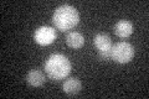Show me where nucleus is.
<instances>
[{"label": "nucleus", "mask_w": 149, "mask_h": 99, "mask_svg": "<svg viewBox=\"0 0 149 99\" xmlns=\"http://www.w3.org/2000/svg\"><path fill=\"white\" fill-rule=\"evenodd\" d=\"M44 68L45 73L51 81L60 82L66 78L71 72V62L62 53H52L46 60Z\"/></svg>", "instance_id": "1"}, {"label": "nucleus", "mask_w": 149, "mask_h": 99, "mask_svg": "<svg viewBox=\"0 0 149 99\" xmlns=\"http://www.w3.org/2000/svg\"><path fill=\"white\" fill-rule=\"evenodd\" d=\"M78 22H80V15L77 9L67 4L56 8L52 15V24L55 29L62 32L72 30L74 26H77Z\"/></svg>", "instance_id": "2"}, {"label": "nucleus", "mask_w": 149, "mask_h": 99, "mask_svg": "<svg viewBox=\"0 0 149 99\" xmlns=\"http://www.w3.org/2000/svg\"><path fill=\"white\" fill-rule=\"evenodd\" d=\"M136 53L134 47L129 44V42H118L112 47V60L118 63H128L132 61Z\"/></svg>", "instance_id": "3"}, {"label": "nucleus", "mask_w": 149, "mask_h": 99, "mask_svg": "<svg viewBox=\"0 0 149 99\" xmlns=\"http://www.w3.org/2000/svg\"><path fill=\"white\" fill-rule=\"evenodd\" d=\"M93 45L98 50V60L102 62L112 60V44L111 37L107 34H97L93 39Z\"/></svg>", "instance_id": "4"}, {"label": "nucleus", "mask_w": 149, "mask_h": 99, "mask_svg": "<svg viewBox=\"0 0 149 99\" xmlns=\"http://www.w3.org/2000/svg\"><path fill=\"white\" fill-rule=\"evenodd\" d=\"M56 37H57L56 30L50 26H40L39 29L35 30V34H34L35 41L41 46L51 45L56 40Z\"/></svg>", "instance_id": "5"}, {"label": "nucleus", "mask_w": 149, "mask_h": 99, "mask_svg": "<svg viewBox=\"0 0 149 99\" xmlns=\"http://www.w3.org/2000/svg\"><path fill=\"white\" fill-rule=\"evenodd\" d=\"M26 82L31 87H41L46 82L45 73L40 69H30L26 74Z\"/></svg>", "instance_id": "6"}, {"label": "nucleus", "mask_w": 149, "mask_h": 99, "mask_svg": "<svg viewBox=\"0 0 149 99\" xmlns=\"http://www.w3.org/2000/svg\"><path fill=\"white\" fill-rule=\"evenodd\" d=\"M134 31L133 24L128 20H119L114 25V34L120 39H127Z\"/></svg>", "instance_id": "7"}, {"label": "nucleus", "mask_w": 149, "mask_h": 99, "mask_svg": "<svg viewBox=\"0 0 149 99\" xmlns=\"http://www.w3.org/2000/svg\"><path fill=\"white\" fill-rule=\"evenodd\" d=\"M63 92L67 94V96H76V94H78L81 92V89H82V83L81 81L78 78L76 77H71V78H68L63 83Z\"/></svg>", "instance_id": "8"}, {"label": "nucleus", "mask_w": 149, "mask_h": 99, "mask_svg": "<svg viewBox=\"0 0 149 99\" xmlns=\"http://www.w3.org/2000/svg\"><path fill=\"white\" fill-rule=\"evenodd\" d=\"M66 44L67 46H70L71 48H81V47L85 45V37H83L82 34L77 31H71L68 32L67 36H66Z\"/></svg>", "instance_id": "9"}]
</instances>
